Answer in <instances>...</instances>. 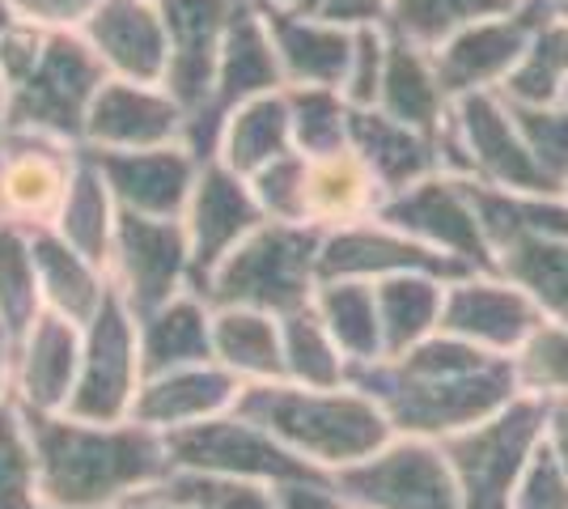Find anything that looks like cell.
<instances>
[{"instance_id":"52a82bcc","label":"cell","mask_w":568,"mask_h":509,"mask_svg":"<svg viewBox=\"0 0 568 509\" xmlns=\"http://www.w3.org/2000/svg\"><path fill=\"white\" fill-rule=\"evenodd\" d=\"M539 437H544V399L526 390L488 420L442 437L437 446L450 462L463 509H509V497Z\"/></svg>"},{"instance_id":"74e56055","label":"cell","mask_w":568,"mask_h":509,"mask_svg":"<svg viewBox=\"0 0 568 509\" xmlns=\"http://www.w3.org/2000/svg\"><path fill=\"white\" fill-rule=\"evenodd\" d=\"M521 0H390L386 9V30L395 39H407L416 48L433 51L458 34L463 26L484 22V18H500L514 13Z\"/></svg>"},{"instance_id":"ee69618b","label":"cell","mask_w":568,"mask_h":509,"mask_svg":"<svg viewBox=\"0 0 568 509\" xmlns=\"http://www.w3.org/2000/svg\"><path fill=\"white\" fill-rule=\"evenodd\" d=\"M509 106V102H505ZM530 157L556 187L568 183V102L556 106H509Z\"/></svg>"},{"instance_id":"91938a15","label":"cell","mask_w":568,"mask_h":509,"mask_svg":"<svg viewBox=\"0 0 568 509\" xmlns=\"http://www.w3.org/2000/svg\"><path fill=\"white\" fill-rule=\"evenodd\" d=\"M0 339H4V332H0ZM4 344H9V339H4Z\"/></svg>"},{"instance_id":"4fadbf2b","label":"cell","mask_w":568,"mask_h":509,"mask_svg":"<svg viewBox=\"0 0 568 509\" xmlns=\"http://www.w3.org/2000/svg\"><path fill=\"white\" fill-rule=\"evenodd\" d=\"M272 90H284L281 64H276V51H272V39L263 30V18L255 9V0H237L234 18L225 26V43H221V60H216V81H213V98L209 106L187 123L183 132V145L209 162L216 157V136H221V123L225 115L251 102L260 94H272Z\"/></svg>"},{"instance_id":"8992f818","label":"cell","mask_w":568,"mask_h":509,"mask_svg":"<svg viewBox=\"0 0 568 509\" xmlns=\"http://www.w3.org/2000/svg\"><path fill=\"white\" fill-rule=\"evenodd\" d=\"M442 166L497 192L560 195V187L530 157L518 123L497 90H479L450 102V120L442 132Z\"/></svg>"},{"instance_id":"7402d4cb","label":"cell","mask_w":568,"mask_h":509,"mask_svg":"<svg viewBox=\"0 0 568 509\" xmlns=\"http://www.w3.org/2000/svg\"><path fill=\"white\" fill-rule=\"evenodd\" d=\"M187 115L162 85L106 77L90 102L81 149H162L183 141Z\"/></svg>"},{"instance_id":"681fc988","label":"cell","mask_w":568,"mask_h":509,"mask_svg":"<svg viewBox=\"0 0 568 509\" xmlns=\"http://www.w3.org/2000/svg\"><path fill=\"white\" fill-rule=\"evenodd\" d=\"M102 0H4L13 22L39 26V30H81Z\"/></svg>"},{"instance_id":"f5cc1de1","label":"cell","mask_w":568,"mask_h":509,"mask_svg":"<svg viewBox=\"0 0 568 509\" xmlns=\"http://www.w3.org/2000/svg\"><path fill=\"white\" fill-rule=\"evenodd\" d=\"M13 408V357H9V344L0 339V413Z\"/></svg>"},{"instance_id":"ac0fdd59","label":"cell","mask_w":568,"mask_h":509,"mask_svg":"<svg viewBox=\"0 0 568 509\" xmlns=\"http://www.w3.org/2000/svg\"><path fill=\"white\" fill-rule=\"evenodd\" d=\"M539 323H544V311L526 293L514 289L500 276L471 272V276L446 285L437 332L467 339V344L484 348V353L514 357L521 344L535 336Z\"/></svg>"},{"instance_id":"f6af8a7d","label":"cell","mask_w":568,"mask_h":509,"mask_svg":"<svg viewBox=\"0 0 568 509\" xmlns=\"http://www.w3.org/2000/svg\"><path fill=\"white\" fill-rule=\"evenodd\" d=\"M0 509H43L34 492V459L22 413H0Z\"/></svg>"},{"instance_id":"f35d334b","label":"cell","mask_w":568,"mask_h":509,"mask_svg":"<svg viewBox=\"0 0 568 509\" xmlns=\"http://www.w3.org/2000/svg\"><path fill=\"white\" fill-rule=\"evenodd\" d=\"M281 348L288 383H297V387H348V362L335 348L323 318L314 315V306L281 318Z\"/></svg>"},{"instance_id":"5bb4252c","label":"cell","mask_w":568,"mask_h":509,"mask_svg":"<svg viewBox=\"0 0 568 509\" xmlns=\"http://www.w3.org/2000/svg\"><path fill=\"white\" fill-rule=\"evenodd\" d=\"M551 18L547 0H521L514 13L484 18V22L463 26L446 43L428 51L433 73L442 81L446 98L479 94V90H500V81L514 73L526 43L535 39V30Z\"/></svg>"},{"instance_id":"816d5d0a","label":"cell","mask_w":568,"mask_h":509,"mask_svg":"<svg viewBox=\"0 0 568 509\" xmlns=\"http://www.w3.org/2000/svg\"><path fill=\"white\" fill-rule=\"evenodd\" d=\"M544 446L568 471V395H547L544 399Z\"/></svg>"},{"instance_id":"e575fe53","label":"cell","mask_w":568,"mask_h":509,"mask_svg":"<svg viewBox=\"0 0 568 509\" xmlns=\"http://www.w3.org/2000/svg\"><path fill=\"white\" fill-rule=\"evenodd\" d=\"M115 217H119L115 195H111L106 179H102L98 166L90 162V153L81 149V162H77V174H72L69 200H64V208H60V217H55L51 230L106 272L111 238H115Z\"/></svg>"},{"instance_id":"bcb514c9","label":"cell","mask_w":568,"mask_h":509,"mask_svg":"<svg viewBox=\"0 0 568 509\" xmlns=\"http://www.w3.org/2000/svg\"><path fill=\"white\" fill-rule=\"evenodd\" d=\"M302 170H306L302 153H284L272 166H263L260 174L246 179L267 221L302 225Z\"/></svg>"},{"instance_id":"44dd1931","label":"cell","mask_w":568,"mask_h":509,"mask_svg":"<svg viewBox=\"0 0 568 509\" xmlns=\"http://www.w3.org/2000/svg\"><path fill=\"white\" fill-rule=\"evenodd\" d=\"M77 34L90 43L106 77L136 85L166 81L170 39L158 0H102Z\"/></svg>"},{"instance_id":"9f6ffc18","label":"cell","mask_w":568,"mask_h":509,"mask_svg":"<svg viewBox=\"0 0 568 509\" xmlns=\"http://www.w3.org/2000/svg\"><path fill=\"white\" fill-rule=\"evenodd\" d=\"M9 22H13V13L4 9V0H0V39H4V30H9Z\"/></svg>"},{"instance_id":"5b68a950","label":"cell","mask_w":568,"mask_h":509,"mask_svg":"<svg viewBox=\"0 0 568 509\" xmlns=\"http://www.w3.org/2000/svg\"><path fill=\"white\" fill-rule=\"evenodd\" d=\"M318 246L323 234L310 225L263 221L255 234L221 259L200 297L209 306H246L263 315H293L306 311L318 289Z\"/></svg>"},{"instance_id":"7bdbcfd3","label":"cell","mask_w":568,"mask_h":509,"mask_svg":"<svg viewBox=\"0 0 568 509\" xmlns=\"http://www.w3.org/2000/svg\"><path fill=\"white\" fill-rule=\"evenodd\" d=\"M518 387L526 395H568V327L565 323H539L535 336L514 353Z\"/></svg>"},{"instance_id":"ab89813d","label":"cell","mask_w":568,"mask_h":509,"mask_svg":"<svg viewBox=\"0 0 568 509\" xmlns=\"http://www.w3.org/2000/svg\"><path fill=\"white\" fill-rule=\"evenodd\" d=\"M39 315H43V293L30 255V234L0 225V332L13 344Z\"/></svg>"},{"instance_id":"d4e9b609","label":"cell","mask_w":568,"mask_h":509,"mask_svg":"<svg viewBox=\"0 0 568 509\" xmlns=\"http://www.w3.org/2000/svg\"><path fill=\"white\" fill-rule=\"evenodd\" d=\"M237 390H242V383L216 362L149 374V378H141V390L132 399V420L153 429V434L187 429V425H200L209 416L234 413Z\"/></svg>"},{"instance_id":"836d02e7","label":"cell","mask_w":568,"mask_h":509,"mask_svg":"<svg viewBox=\"0 0 568 509\" xmlns=\"http://www.w3.org/2000/svg\"><path fill=\"white\" fill-rule=\"evenodd\" d=\"M450 281L403 272L374 281V302H378V327H382V357H399L412 344L437 332L442 318V297Z\"/></svg>"},{"instance_id":"2e32d148","label":"cell","mask_w":568,"mask_h":509,"mask_svg":"<svg viewBox=\"0 0 568 509\" xmlns=\"http://www.w3.org/2000/svg\"><path fill=\"white\" fill-rule=\"evenodd\" d=\"M263 208L251 183L234 174L225 162H200L195 174V187L183 208V230H187V251H191V272H187V289L200 293L209 285L221 259L234 251L246 234H255L263 225Z\"/></svg>"},{"instance_id":"9a60e30c","label":"cell","mask_w":568,"mask_h":509,"mask_svg":"<svg viewBox=\"0 0 568 509\" xmlns=\"http://www.w3.org/2000/svg\"><path fill=\"white\" fill-rule=\"evenodd\" d=\"M81 162V145H64L30 132H0V225L13 230H51L72 174Z\"/></svg>"},{"instance_id":"277c9868","label":"cell","mask_w":568,"mask_h":509,"mask_svg":"<svg viewBox=\"0 0 568 509\" xmlns=\"http://www.w3.org/2000/svg\"><path fill=\"white\" fill-rule=\"evenodd\" d=\"M234 413L318 471L353 467L395 437L378 404L353 387H297L288 378L242 383Z\"/></svg>"},{"instance_id":"680465c9","label":"cell","mask_w":568,"mask_h":509,"mask_svg":"<svg viewBox=\"0 0 568 509\" xmlns=\"http://www.w3.org/2000/svg\"><path fill=\"white\" fill-rule=\"evenodd\" d=\"M560 102H568V85H565V98H560Z\"/></svg>"},{"instance_id":"6f0895ef","label":"cell","mask_w":568,"mask_h":509,"mask_svg":"<svg viewBox=\"0 0 568 509\" xmlns=\"http://www.w3.org/2000/svg\"><path fill=\"white\" fill-rule=\"evenodd\" d=\"M560 195H565V200H568V183H565V187H560Z\"/></svg>"},{"instance_id":"1f68e13d","label":"cell","mask_w":568,"mask_h":509,"mask_svg":"<svg viewBox=\"0 0 568 509\" xmlns=\"http://www.w3.org/2000/svg\"><path fill=\"white\" fill-rule=\"evenodd\" d=\"M213 362L230 369L237 383H276L284 378L281 318L246 311V306H216L213 311Z\"/></svg>"},{"instance_id":"3957f363","label":"cell","mask_w":568,"mask_h":509,"mask_svg":"<svg viewBox=\"0 0 568 509\" xmlns=\"http://www.w3.org/2000/svg\"><path fill=\"white\" fill-rule=\"evenodd\" d=\"M106 69L77 30L9 22L0 39V132L81 145Z\"/></svg>"},{"instance_id":"cb8c5ba5","label":"cell","mask_w":568,"mask_h":509,"mask_svg":"<svg viewBox=\"0 0 568 509\" xmlns=\"http://www.w3.org/2000/svg\"><path fill=\"white\" fill-rule=\"evenodd\" d=\"M255 9H260L263 30L272 39L284 85H323V90L344 85L348 60H353V30L310 18L293 4L255 0Z\"/></svg>"},{"instance_id":"60d3db41","label":"cell","mask_w":568,"mask_h":509,"mask_svg":"<svg viewBox=\"0 0 568 509\" xmlns=\"http://www.w3.org/2000/svg\"><path fill=\"white\" fill-rule=\"evenodd\" d=\"M284 102H288V120H293V149L302 157H318V153H335L348 145V102L339 90H323V85H284Z\"/></svg>"},{"instance_id":"30bf717a","label":"cell","mask_w":568,"mask_h":509,"mask_svg":"<svg viewBox=\"0 0 568 509\" xmlns=\"http://www.w3.org/2000/svg\"><path fill=\"white\" fill-rule=\"evenodd\" d=\"M166 441L170 471H213V476H234V480H293V476H318V467L284 450L276 437H267L260 425L242 420L237 413L209 416L187 429L162 434Z\"/></svg>"},{"instance_id":"7dc6e473","label":"cell","mask_w":568,"mask_h":509,"mask_svg":"<svg viewBox=\"0 0 568 509\" xmlns=\"http://www.w3.org/2000/svg\"><path fill=\"white\" fill-rule=\"evenodd\" d=\"M382 64H386V26H361L353 30V60H348V77L339 85L344 102L353 111L378 106Z\"/></svg>"},{"instance_id":"db71d44e","label":"cell","mask_w":568,"mask_h":509,"mask_svg":"<svg viewBox=\"0 0 568 509\" xmlns=\"http://www.w3.org/2000/svg\"><path fill=\"white\" fill-rule=\"evenodd\" d=\"M119 509H191V506H183V501H170V497H158V492H136V497H128Z\"/></svg>"},{"instance_id":"6da1fadb","label":"cell","mask_w":568,"mask_h":509,"mask_svg":"<svg viewBox=\"0 0 568 509\" xmlns=\"http://www.w3.org/2000/svg\"><path fill=\"white\" fill-rule=\"evenodd\" d=\"M348 387L369 395L395 437H442L471 429L521 395L514 357L433 332L399 357L348 365Z\"/></svg>"},{"instance_id":"e0dca14e","label":"cell","mask_w":568,"mask_h":509,"mask_svg":"<svg viewBox=\"0 0 568 509\" xmlns=\"http://www.w3.org/2000/svg\"><path fill=\"white\" fill-rule=\"evenodd\" d=\"M403 272H420V276H437V281L471 276L467 264H458L450 255L407 238V234L390 230L378 217L323 234L318 281H386V276H403Z\"/></svg>"},{"instance_id":"603a6c76","label":"cell","mask_w":568,"mask_h":509,"mask_svg":"<svg viewBox=\"0 0 568 509\" xmlns=\"http://www.w3.org/2000/svg\"><path fill=\"white\" fill-rule=\"evenodd\" d=\"M13 357V408L18 413H69L77 369H81V327L69 318L43 315L9 344Z\"/></svg>"},{"instance_id":"d6a6232c","label":"cell","mask_w":568,"mask_h":509,"mask_svg":"<svg viewBox=\"0 0 568 509\" xmlns=\"http://www.w3.org/2000/svg\"><path fill=\"white\" fill-rule=\"evenodd\" d=\"M497 276L521 289L547 323H565L568 327V238H535L518 234L509 243L493 251Z\"/></svg>"},{"instance_id":"9c48e42d","label":"cell","mask_w":568,"mask_h":509,"mask_svg":"<svg viewBox=\"0 0 568 509\" xmlns=\"http://www.w3.org/2000/svg\"><path fill=\"white\" fill-rule=\"evenodd\" d=\"M141 378L136 318L111 289L98 315L81 327V369H77L69 416L94 420V425L132 420V399L141 390Z\"/></svg>"},{"instance_id":"f1b7e54d","label":"cell","mask_w":568,"mask_h":509,"mask_svg":"<svg viewBox=\"0 0 568 509\" xmlns=\"http://www.w3.org/2000/svg\"><path fill=\"white\" fill-rule=\"evenodd\" d=\"M30 255H34V272H39L43 311L85 327L98 315V306L106 302L111 276L94 259H85L77 246L64 243L55 230H30Z\"/></svg>"},{"instance_id":"f546056e","label":"cell","mask_w":568,"mask_h":509,"mask_svg":"<svg viewBox=\"0 0 568 509\" xmlns=\"http://www.w3.org/2000/svg\"><path fill=\"white\" fill-rule=\"evenodd\" d=\"M136 344L144 378L213 362V306L200 293L183 289L153 315L136 318Z\"/></svg>"},{"instance_id":"d590c367","label":"cell","mask_w":568,"mask_h":509,"mask_svg":"<svg viewBox=\"0 0 568 509\" xmlns=\"http://www.w3.org/2000/svg\"><path fill=\"white\" fill-rule=\"evenodd\" d=\"M314 315L332 332L335 348L344 362H378L382 357V327L378 302H374V281H318L314 289Z\"/></svg>"},{"instance_id":"c3c4849f","label":"cell","mask_w":568,"mask_h":509,"mask_svg":"<svg viewBox=\"0 0 568 509\" xmlns=\"http://www.w3.org/2000/svg\"><path fill=\"white\" fill-rule=\"evenodd\" d=\"M509 509H568V471L544 446V437H539L535 455L526 462V471L518 476Z\"/></svg>"},{"instance_id":"ba28073f","label":"cell","mask_w":568,"mask_h":509,"mask_svg":"<svg viewBox=\"0 0 568 509\" xmlns=\"http://www.w3.org/2000/svg\"><path fill=\"white\" fill-rule=\"evenodd\" d=\"M353 509H463L442 446L425 437H390L369 459L332 471Z\"/></svg>"},{"instance_id":"8d00e7d4","label":"cell","mask_w":568,"mask_h":509,"mask_svg":"<svg viewBox=\"0 0 568 509\" xmlns=\"http://www.w3.org/2000/svg\"><path fill=\"white\" fill-rule=\"evenodd\" d=\"M568 85V22L547 18L497 94L509 106H556Z\"/></svg>"},{"instance_id":"4316f807","label":"cell","mask_w":568,"mask_h":509,"mask_svg":"<svg viewBox=\"0 0 568 509\" xmlns=\"http://www.w3.org/2000/svg\"><path fill=\"white\" fill-rule=\"evenodd\" d=\"M348 145L361 153V162L374 170L382 192L395 195L412 183H420L442 166V141H433L416 128H403L390 115H382L378 106L348 111Z\"/></svg>"},{"instance_id":"ffe728a7","label":"cell","mask_w":568,"mask_h":509,"mask_svg":"<svg viewBox=\"0 0 568 509\" xmlns=\"http://www.w3.org/2000/svg\"><path fill=\"white\" fill-rule=\"evenodd\" d=\"M123 213L183 221L200 157L183 141L162 149H85Z\"/></svg>"},{"instance_id":"f907efd6","label":"cell","mask_w":568,"mask_h":509,"mask_svg":"<svg viewBox=\"0 0 568 509\" xmlns=\"http://www.w3.org/2000/svg\"><path fill=\"white\" fill-rule=\"evenodd\" d=\"M272 501H276V509H353L344 501V492L335 488L332 471L276 480L272 485Z\"/></svg>"},{"instance_id":"d6986e66","label":"cell","mask_w":568,"mask_h":509,"mask_svg":"<svg viewBox=\"0 0 568 509\" xmlns=\"http://www.w3.org/2000/svg\"><path fill=\"white\" fill-rule=\"evenodd\" d=\"M234 4L237 0H158L170 39L162 90L183 106L187 123L213 98L216 60H221V43H225V26L234 18Z\"/></svg>"},{"instance_id":"4dcf8cb0","label":"cell","mask_w":568,"mask_h":509,"mask_svg":"<svg viewBox=\"0 0 568 509\" xmlns=\"http://www.w3.org/2000/svg\"><path fill=\"white\" fill-rule=\"evenodd\" d=\"M284 153H297L293 149V120H288V102L284 90L260 94L251 102L234 106L225 123H221V136H216V162L251 179L263 166H272Z\"/></svg>"},{"instance_id":"b9f144b4","label":"cell","mask_w":568,"mask_h":509,"mask_svg":"<svg viewBox=\"0 0 568 509\" xmlns=\"http://www.w3.org/2000/svg\"><path fill=\"white\" fill-rule=\"evenodd\" d=\"M149 492L170 497V501H183L191 509H276L272 485L213 476V471H166Z\"/></svg>"},{"instance_id":"8fae6325","label":"cell","mask_w":568,"mask_h":509,"mask_svg":"<svg viewBox=\"0 0 568 509\" xmlns=\"http://www.w3.org/2000/svg\"><path fill=\"white\" fill-rule=\"evenodd\" d=\"M187 272L191 251L183 221L141 217V213L119 208L106 276H111V289L123 297V306L132 311V318L153 315L170 297H179L187 289Z\"/></svg>"},{"instance_id":"7a4b0ae2","label":"cell","mask_w":568,"mask_h":509,"mask_svg":"<svg viewBox=\"0 0 568 509\" xmlns=\"http://www.w3.org/2000/svg\"><path fill=\"white\" fill-rule=\"evenodd\" d=\"M43 509H119L170 471L162 434L136 420L94 425L69 413H22Z\"/></svg>"},{"instance_id":"83f0119b","label":"cell","mask_w":568,"mask_h":509,"mask_svg":"<svg viewBox=\"0 0 568 509\" xmlns=\"http://www.w3.org/2000/svg\"><path fill=\"white\" fill-rule=\"evenodd\" d=\"M378 111L390 115L403 128H416L433 141H442L446 120H450V98L433 73V60L425 48L395 39L386 30V64H382Z\"/></svg>"},{"instance_id":"484cf974","label":"cell","mask_w":568,"mask_h":509,"mask_svg":"<svg viewBox=\"0 0 568 509\" xmlns=\"http://www.w3.org/2000/svg\"><path fill=\"white\" fill-rule=\"evenodd\" d=\"M382 183L374 179V170L361 162V153L353 145L335 149V153H318L306 157L302 170V225L332 234V230H348L361 221L378 217Z\"/></svg>"},{"instance_id":"11a10c76","label":"cell","mask_w":568,"mask_h":509,"mask_svg":"<svg viewBox=\"0 0 568 509\" xmlns=\"http://www.w3.org/2000/svg\"><path fill=\"white\" fill-rule=\"evenodd\" d=\"M547 9H551V18H565L568 22V0H547Z\"/></svg>"},{"instance_id":"7c38bea8","label":"cell","mask_w":568,"mask_h":509,"mask_svg":"<svg viewBox=\"0 0 568 509\" xmlns=\"http://www.w3.org/2000/svg\"><path fill=\"white\" fill-rule=\"evenodd\" d=\"M378 221H386L390 230H399L416 243L442 251V255H450L458 264H467L471 272L497 276V259H493V246L479 230L471 195H467V179H458L450 170H437L420 183L386 195Z\"/></svg>"}]
</instances>
